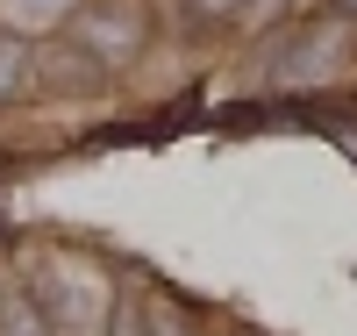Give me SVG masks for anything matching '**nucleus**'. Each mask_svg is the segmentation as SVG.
I'll list each match as a JSON object with an SVG mask.
<instances>
[{"label":"nucleus","instance_id":"obj_5","mask_svg":"<svg viewBox=\"0 0 357 336\" xmlns=\"http://www.w3.org/2000/svg\"><path fill=\"white\" fill-rule=\"evenodd\" d=\"M15 72H22V50H15V43H0V94L15 86Z\"/></svg>","mask_w":357,"mask_h":336},{"label":"nucleus","instance_id":"obj_4","mask_svg":"<svg viewBox=\"0 0 357 336\" xmlns=\"http://www.w3.org/2000/svg\"><path fill=\"white\" fill-rule=\"evenodd\" d=\"M193 8H200L207 22H236V15H243V0H193Z\"/></svg>","mask_w":357,"mask_h":336},{"label":"nucleus","instance_id":"obj_3","mask_svg":"<svg viewBox=\"0 0 357 336\" xmlns=\"http://www.w3.org/2000/svg\"><path fill=\"white\" fill-rule=\"evenodd\" d=\"M8 336H50V329H43V315L29 322V308H22V300H15V315H8Z\"/></svg>","mask_w":357,"mask_h":336},{"label":"nucleus","instance_id":"obj_6","mask_svg":"<svg viewBox=\"0 0 357 336\" xmlns=\"http://www.w3.org/2000/svg\"><path fill=\"white\" fill-rule=\"evenodd\" d=\"M336 8H343V15H350V22H357V0H336Z\"/></svg>","mask_w":357,"mask_h":336},{"label":"nucleus","instance_id":"obj_2","mask_svg":"<svg viewBox=\"0 0 357 336\" xmlns=\"http://www.w3.org/2000/svg\"><path fill=\"white\" fill-rule=\"evenodd\" d=\"M43 72H50V86H100V65L86 50H50Z\"/></svg>","mask_w":357,"mask_h":336},{"label":"nucleus","instance_id":"obj_1","mask_svg":"<svg viewBox=\"0 0 357 336\" xmlns=\"http://www.w3.org/2000/svg\"><path fill=\"white\" fill-rule=\"evenodd\" d=\"M72 36L86 43V57H107V65H122V57L136 50V36H143V22H136L129 8H100V0H93V8L72 22Z\"/></svg>","mask_w":357,"mask_h":336}]
</instances>
